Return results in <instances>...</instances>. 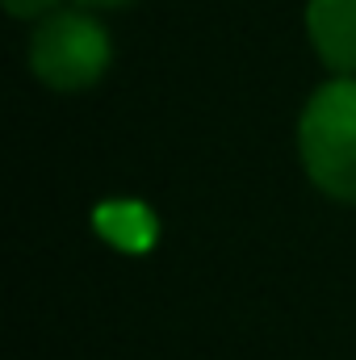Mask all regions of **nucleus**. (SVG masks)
<instances>
[{
	"mask_svg": "<svg viewBox=\"0 0 356 360\" xmlns=\"http://www.w3.org/2000/svg\"><path fill=\"white\" fill-rule=\"evenodd\" d=\"M298 160L323 197L356 205V76L310 92L298 117Z\"/></svg>",
	"mask_w": 356,
	"mask_h": 360,
	"instance_id": "nucleus-1",
	"label": "nucleus"
},
{
	"mask_svg": "<svg viewBox=\"0 0 356 360\" xmlns=\"http://www.w3.org/2000/svg\"><path fill=\"white\" fill-rule=\"evenodd\" d=\"M113 59L109 30L84 8H55L30 34V72L55 92L92 89Z\"/></svg>",
	"mask_w": 356,
	"mask_h": 360,
	"instance_id": "nucleus-2",
	"label": "nucleus"
},
{
	"mask_svg": "<svg viewBox=\"0 0 356 360\" xmlns=\"http://www.w3.org/2000/svg\"><path fill=\"white\" fill-rule=\"evenodd\" d=\"M306 34L336 76H356V0H310Z\"/></svg>",
	"mask_w": 356,
	"mask_h": 360,
	"instance_id": "nucleus-3",
	"label": "nucleus"
},
{
	"mask_svg": "<svg viewBox=\"0 0 356 360\" xmlns=\"http://www.w3.org/2000/svg\"><path fill=\"white\" fill-rule=\"evenodd\" d=\"M4 8H8L17 21H42L46 13L59 8V0H4Z\"/></svg>",
	"mask_w": 356,
	"mask_h": 360,
	"instance_id": "nucleus-4",
	"label": "nucleus"
},
{
	"mask_svg": "<svg viewBox=\"0 0 356 360\" xmlns=\"http://www.w3.org/2000/svg\"><path fill=\"white\" fill-rule=\"evenodd\" d=\"M80 8H126V4H134V0H76Z\"/></svg>",
	"mask_w": 356,
	"mask_h": 360,
	"instance_id": "nucleus-5",
	"label": "nucleus"
}]
</instances>
